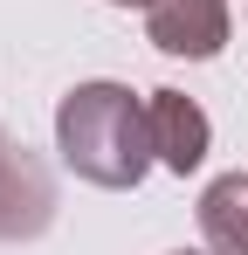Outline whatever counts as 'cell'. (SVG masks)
<instances>
[{
    "instance_id": "obj_7",
    "label": "cell",
    "mask_w": 248,
    "mask_h": 255,
    "mask_svg": "<svg viewBox=\"0 0 248 255\" xmlns=\"http://www.w3.org/2000/svg\"><path fill=\"white\" fill-rule=\"evenodd\" d=\"M179 255H193V249H179Z\"/></svg>"
},
{
    "instance_id": "obj_5",
    "label": "cell",
    "mask_w": 248,
    "mask_h": 255,
    "mask_svg": "<svg viewBox=\"0 0 248 255\" xmlns=\"http://www.w3.org/2000/svg\"><path fill=\"white\" fill-rule=\"evenodd\" d=\"M200 242L207 255H248V172H228L200 193Z\"/></svg>"
},
{
    "instance_id": "obj_3",
    "label": "cell",
    "mask_w": 248,
    "mask_h": 255,
    "mask_svg": "<svg viewBox=\"0 0 248 255\" xmlns=\"http://www.w3.org/2000/svg\"><path fill=\"white\" fill-rule=\"evenodd\" d=\"M145 35L165 55L207 62L228 48V0H152L145 7Z\"/></svg>"
},
{
    "instance_id": "obj_6",
    "label": "cell",
    "mask_w": 248,
    "mask_h": 255,
    "mask_svg": "<svg viewBox=\"0 0 248 255\" xmlns=\"http://www.w3.org/2000/svg\"><path fill=\"white\" fill-rule=\"evenodd\" d=\"M111 7H152V0H111Z\"/></svg>"
},
{
    "instance_id": "obj_1",
    "label": "cell",
    "mask_w": 248,
    "mask_h": 255,
    "mask_svg": "<svg viewBox=\"0 0 248 255\" xmlns=\"http://www.w3.org/2000/svg\"><path fill=\"white\" fill-rule=\"evenodd\" d=\"M55 152L76 179L111 186V193L138 186L145 166L159 159L152 152V118L124 83H76L55 104Z\"/></svg>"
},
{
    "instance_id": "obj_4",
    "label": "cell",
    "mask_w": 248,
    "mask_h": 255,
    "mask_svg": "<svg viewBox=\"0 0 248 255\" xmlns=\"http://www.w3.org/2000/svg\"><path fill=\"white\" fill-rule=\"evenodd\" d=\"M145 118H152V152H159V166L186 179V172L207 159V145H214L207 111L186 97V90H152V97H145Z\"/></svg>"
},
{
    "instance_id": "obj_2",
    "label": "cell",
    "mask_w": 248,
    "mask_h": 255,
    "mask_svg": "<svg viewBox=\"0 0 248 255\" xmlns=\"http://www.w3.org/2000/svg\"><path fill=\"white\" fill-rule=\"evenodd\" d=\"M48 221H55V179L0 125V242H35Z\"/></svg>"
}]
</instances>
